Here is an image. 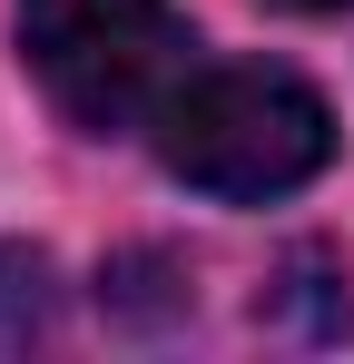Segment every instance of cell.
Returning a JSON list of instances; mask_svg holds the SVG:
<instances>
[{
  "label": "cell",
  "instance_id": "4",
  "mask_svg": "<svg viewBox=\"0 0 354 364\" xmlns=\"http://www.w3.org/2000/svg\"><path fill=\"white\" fill-rule=\"evenodd\" d=\"M59 325V266L40 246H0V355H30Z\"/></svg>",
  "mask_w": 354,
  "mask_h": 364
},
{
  "label": "cell",
  "instance_id": "1",
  "mask_svg": "<svg viewBox=\"0 0 354 364\" xmlns=\"http://www.w3.org/2000/svg\"><path fill=\"white\" fill-rule=\"evenodd\" d=\"M158 138V168L197 197H295L305 178H325L335 158V109L266 60H227V69H187L177 99L148 119Z\"/></svg>",
  "mask_w": 354,
  "mask_h": 364
},
{
  "label": "cell",
  "instance_id": "2",
  "mask_svg": "<svg viewBox=\"0 0 354 364\" xmlns=\"http://www.w3.org/2000/svg\"><path fill=\"white\" fill-rule=\"evenodd\" d=\"M20 60L89 138H128L177 99L197 40L168 0H20Z\"/></svg>",
  "mask_w": 354,
  "mask_h": 364
},
{
  "label": "cell",
  "instance_id": "5",
  "mask_svg": "<svg viewBox=\"0 0 354 364\" xmlns=\"http://www.w3.org/2000/svg\"><path fill=\"white\" fill-rule=\"evenodd\" d=\"M276 10H354V0H276Z\"/></svg>",
  "mask_w": 354,
  "mask_h": 364
},
{
  "label": "cell",
  "instance_id": "3",
  "mask_svg": "<svg viewBox=\"0 0 354 364\" xmlns=\"http://www.w3.org/2000/svg\"><path fill=\"white\" fill-rule=\"evenodd\" d=\"M354 276L325 256V246H295L286 266H276V286H266V315L276 325H295V335H315V345H335V335H354Z\"/></svg>",
  "mask_w": 354,
  "mask_h": 364
}]
</instances>
